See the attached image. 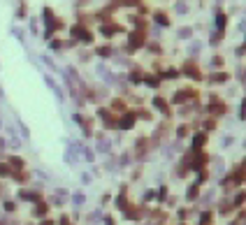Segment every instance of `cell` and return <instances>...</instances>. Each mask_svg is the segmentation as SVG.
Returning <instances> with one entry per match:
<instances>
[{
	"label": "cell",
	"mask_w": 246,
	"mask_h": 225,
	"mask_svg": "<svg viewBox=\"0 0 246 225\" xmlns=\"http://www.w3.org/2000/svg\"><path fill=\"white\" fill-rule=\"evenodd\" d=\"M70 35H72V40H77V42H81V44H93V33L86 30L81 23L70 28Z\"/></svg>",
	"instance_id": "cell-1"
},
{
	"label": "cell",
	"mask_w": 246,
	"mask_h": 225,
	"mask_svg": "<svg viewBox=\"0 0 246 225\" xmlns=\"http://www.w3.org/2000/svg\"><path fill=\"white\" fill-rule=\"evenodd\" d=\"M144 44H146L144 30H135V33H130V42H128V49H130V51L139 49V46H144Z\"/></svg>",
	"instance_id": "cell-2"
},
{
	"label": "cell",
	"mask_w": 246,
	"mask_h": 225,
	"mask_svg": "<svg viewBox=\"0 0 246 225\" xmlns=\"http://www.w3.org/2000/svg\"><path fill=\"white\" fill-rule=\"evenodd\" d=\"M225 26H227V16H225V12L214 9V28H216V30H221V33H225Z\"/></svg>",
	"instance_id": "cell-3"
},
{
	"label": "cell",
	"mask_w": 246,
	"mask_h": 225,
	"mask_svg": "<svg viewBox=\"0 0 246 225\" xmlns=\"http://www.w3.org/2000/svg\"><path fill=\"white\" fill-rule=\"evenodd\" d=\"M95 74L100 77L102 81H107V84H114V74H112V70H109L107 65H102V63H100V65L95 67Z\"/></svg>",
	"instance_id": "cell-4"
},
{
	"label": "cell",
	"mask_w": 246,
	"mask_h": 225,
	"mask_svg": "<svg viewBox=\"0 0 246 225\" xmlns=\"http://www.w3.org/2000/svg\"><path fill=\"white\" fill-rule=\"evenodd\" d=\"M184 72H186V74H190V79H197V81L202 79V74H200V67H195V61H193V58H190V61L184 65Z\"/></svg>",
	"instance_id": "cell-5"
},
{
	"label": "cell",
	"mask_w": 246,
	"mask_h": 225,
	"mask_svg": "<svg viewBox=\"0 0 246 225\" xmlns=\"http://www.w3.org/2000/svg\"><path fill=\"white\" fill-rule=\"evenodd\" d=\"M44 84L49 86V88H54V93H56V98H58V100H63V98H65V95H63V88H61V86H58L56 81H54V77L44 74Z\"/></svg>",
	"instance_id": "cell-6"
},
{
	"label": "cell",
	"mask_w": 246,
	"mask_h": 225,
	"mask_svg": "<svg viewBox=\"0 0 246 225\" xmlns=\"http://www.w3.org/2000/svg\"><path fill=\"white\" fill-rule=\"evenodd\" d=\"M153 21H156V26H160V28L169 26V16L165 14V12H153Z\"/></svg>",
	"instance_id": "cell-7"
},
{
	"label": "cell",
	"mask_w": 246,
	"mask_h": 225,
	"mask_svg": "<svg viewBox=\"0 0 246 225\" xmlns=\"http://www.w3.org/2000/svg\"><path fill=\"white\" fill-rule=\"evenodd\" d=\"M54 21H56L54 12H51L49 7H44V9H42V23H44L46 28H49V26H51V23H54Z\"/></svg>",
	"instance_id": "cell-8"
},
{
	"label": "cell",
	"mask_w": 246,
	"mask_h": 225,
	"mask_svg": "<svg viewBox=\"0 0 246 225\" xmlns=\"http://www.w3.org/2000/svg\"><path fill=\"white\" fill-rule=\"evenodd\" d=\"M177 40H193V28H188V26H184V28H179L177 30Z\"/></svg>",
	"instance_id": "cell-9"
},
{
	"label": "cell",
	"mask_w": 246,
	"mask_h": 225,
	"mask_svg": "<svg viewBox=\"0 0 246 225\" xmlns=\"http://www.w3.org/2000/svg\"><path fill=\"white\" fill-rule=\"evenodd\" d=\"M221 42H223V33H221V30H214L211 35H209V44H211V46H218Z\"/></svg>",
	"instance_id": "cell-10"
},
{
	"label": "cell",
	"mask_w": 246,
	"mask_h": 225,
	"mask_svg": "<svg viewBox=\"0 0 246 225\" xmlns=\"http://www.w3.org/2000/svg\"><path fill=\"white\" fill-rule=\"evenodd\" d=\"M188 5H186L184 3V0H179V3H174V12H177V14H181V16H184V14H188Z\"/></svg>",
	"instance_id": "cell-11"
},
{
	"label": "cell",
	"mask_w": 246,
	"mask_h": 225,
	"mask_svg": "<svg viewBox=\"0 0 246 225\" xmlns=\"http://www.w3.org/2000/svg\"><path fill=\"white\" fill-rule=\"evenodd\" d=\"M98 56H100V58H112L114 49H112V46H100V49H98Z\"/></svg>",
	"instance_id": "cell-12"
},
{
	"label": "cell",
	"mask_w": 246,
	"mask_h": 225,
	"mask_svg": "<svg viewBox=\"0 0 246 225\" xmlns=\"http://www.w3.org/2000/svg\"><path fill=\"white\" fill-rule=\"evenodd\" d=\"M230 79V74H225V72H216V74H211V81L214 84H223V81H227Z\"/></svg>",
	"instance_id": "cell-13"
},
{
	"label": "cell",
	"mask_w": 246,
	"mask_h": 225,
	"mask_svg": "<svg viewBox=\"0 0 246 225\" xmlns=\"http://www.w3.org/2000/svg\"><path fill=\"white\" fill-rule=\"evenodd\" d=\"M65 160L70 165H77V151H74V149H67L65 151Z\"/></svg>",
	"instance_id": "cell-14"
},
{
	"label": "cell",
	"mask_w": 246,
	"mask_h": 225,
	"mask_svg": "<svg viewBox=\"0 0 246 225\" xmlns=\"http://www.w3.org/2000/svg\"><path fill=\"white\" fill-rule=\"evenodd\" d=\"M202 51V42H190V46H188V54L190 56H197Z\"/></svg>",
	"instance_id": "cell-15"
},
{
	"label": "cell",
	"mask_w": 246,
	"mask_h": 225,
	"mask_svg": "<svg viewBox=\"0 0 246 225\" xmlns=\"http://www.w3.org/2000/svg\"><path fill=\"white\" fill-rule=\"evenodd\" d=\"M12 33H14V37L16 40H19V42L23 44V42H26V33H23L21 30V28H16V26H12Z\"/></svg>",
	"instance_id": "cell-16"
},
{
	"label": "cell",
	"mask_w": 246,
	"mask_h": 225,
	"mask_svg": "<svg viewBox=\"0 0 246 225\" xmlns=\"http://www.w3.org/2000/svg\"><path fill=\"white\" fill-rule=\"evenodd\" d=\"M109 146H112V144H109V142H104V139L98 142V151H100V153H109Z\"/></svg>",
	"instance_id": "cell-17"
},
{
	"label": "cell",
	"mask_w": 246,
	"mask_h": 225,
	"mask_svg": "<svg viewBox=\"0 0 246 225\" xmlns=\"http://www.w3.org/2000/svg\"><path fill=\"white\" fill-rule=\"evenodd\" d=\"M28 21H30V23H28V30H30L33 35H37V33H40V30H37V19H33V16H30Z\"/></svg>",
	"instance_id": "cell-18"
},
{
	"label": "cell",
	"mask_w": 246,
	"mask_h": 225,
	"mask_svg": "<svg viewBox=\"0 0 246 225\" xmlns=\"http://www.w3.org/2000/svg\"><path fill=\"white\" fill-rule=\"evenodd\" d=\"M42 61H44V65H46V67H51V70H58V67H56V63H54V58H51V56H46V54H44V56H42Z\"/></svg>",
	"instance_id": "cell-19"
},
{
	"label": "cell",
	"mask_w": 246,
	"mask_h": 225,
	"mask_svg": "<svg viewBox=\"0 0 246 225\" xmlns=\"http://www.w3.org/2000/svg\"><path fill=\"white\" fill-rule=\"evenodd\" d=\"M132 123H135V118H132V116L121 118V128H132Z\"/></svg>",
	"instance_id": "cell-20"
},
{
	"label": "cell",
	"mask_w": 246,
	"mask_h": 225,
	"mask_svg": "<svg viewBox=\"0 0 246 225\" xmlns=\"http://www.w3.org/2000/svg\"><path fill=\"white\" fill-rule=\"evenodd\" d=\"M77 58H79V63H88L91 61V54H88V51H79Z\"/></svg>",
	"instance_id": "cell-21"
},
{
	"label": "cell",
	"mask_w": 246,
	"mask_h": 225,
	"mask_svg": "<svg viewBox=\"0 0 246 225\" xmlns=\"http://www.w3.org/2000/svg\"><path fill=\"white\" fill-rule=\"evenodd\" d=\"M223 65V56H214L211 58V67H221Z\"/></svg>",
	"instance_id": "cell-22"
},
{
	"label": "cell",
	"mask_w": 246,
	"mask_h": 225,
	"mask_svg": "<svg viewBox=\"0 0 246 225\" xmlns=\"http://www.w3.org/2000/svg\"><path fill=\"white\" fill-rule=\"evenodd\" d=\"M49 46L51 49H63V42L61 40H49Z\"/></svg>",
	"instance_id": "cell-23"
},
{
	"label": "cell",
	"mask_w": 246,
	"mask_h": 225,
	"mask_svg": "<svg viewBox=\"0 0 246 225\" xmlns=\"http://www.w3.org/2000/svg\"><path fill=\"white\" fill-rule=\"evenodd\" d=\"M72 202H74V206H81V204H84V195H74Z\"/></svg>",
	"instance_id": "cell-24"
},
{
	"label": "cell",
	"mask_w": 246,
	"mask_h": 225,
	"mask_svg": "<svg viewBox=\"0 0 246 225\" xmlns=\"http://www.w3.org/2000/svg\"><path fill=\"white\" fill-rule=\"evenodd\" d=\"M84 158H86L88 163H93V160H95V156H93V151H88V149H84Z\"/></svg>",
	"instance_id": "cell-25"
},
{
	"label": "cell",
	"mask_w": 246,
	"mask_h": 225,
	"mask_svg": "<svg viewBox=\"0 0 246 225\" xmlns=\"http://www.w3.org/2000/svg\"><path fill=\"white\" fill-rule=\"evenodd\" d=\"M5 174H9V167L7 165H0V176H5Z\"/></svg>",
	"instance_id": "cell-26"
},
{
	"label": "cell",
	"mask_w": 246,
	"mask_h": 225,
	"mask_svg": "<svg viewBox=\"0 0 246 225\" xmlns=\"http://www.w3.org/2000/svg\"><path fill=\"white\" fill-rule=\"evenodd\" d=\"M5 209H7V211H14V202H5Z\"/></svg>",
	"instance_id": "cell-27"
},
{
	"label": "cell",
	"mask_w": 246,
	"mask_h": 225,
	"mask_svg": "<svg viewBox=\"0 0 246 225\" xmlns=\"http://www.w3.org/2000/svg\"><path fill=\"white\" fill-rule=\"evenodd\" d=\"M3 146H5V142H3V139H0V149H3Z\"/></svg>",
	"instance_id": "cell-28"
},
{
	"label": "cell",
	"mask_w": 246,
	"mask_h": 225,
	"mask_svg": "<svg viewBox=\"0 0 246 225\" xmlns=\"http://www.w3.org/2000/svg\"><path fill=\"white\" fill-rule=\"evenodd\" d=\"M214 3H216V5H221V3H223V0H214Z\"/></svg>",
	"instance_id": "cell-29"
}]
</instances>
